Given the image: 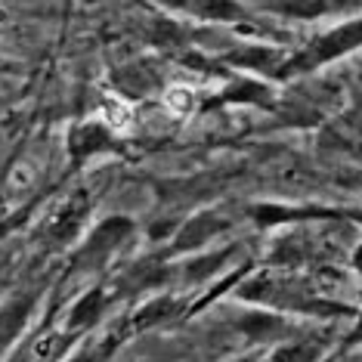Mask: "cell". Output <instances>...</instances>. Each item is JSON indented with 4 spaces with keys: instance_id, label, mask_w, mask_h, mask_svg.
Returning <instances> with one entry per match:
<instances>
[{
    "instance_id": "obj_1",
    "label": "cell",
    "mask_w": 362,
    "mask_h": 362,
    "mask_svg": "<svg viewBox=\"0 0 362 362\" xmlns=\"http://www.w3.org/2000/svg\"><path fill=\"white\" fill-rule=\"evenodd\" d=\"M238 300L251 303V307H263L282 313V316H310V319H337L347 316L350 307L325 294L319 279L298 276L294 269H260L254 276H245L242 282L233 288Z\"/></svg>"
},
{
    "instance_id": "obj_2",
    "label": "cell",
    "mask_w": 362,
    "mask_h": 362,
    "mask_svg": "<svg viewBox=\"0 0 362 362\" xmlns=\"http://www.w3.org/2000/svg\"><path fill=\"white\" fill-rule=\"evenodd\" d=\"M362 50V13L341 16L334 25L322 28L313 35L298 53L288 56L282 78H298V75H313V71L325 69L332 62H341Z\"/></svg>"
},
{
    "instance_id": "obj_3",
    "label": "cell",
    "mask_w": 362,
    "mask_h": 362,
    "mask_svg": "<svg viewBox=\"0 0 362 362\" xmlns=\"http://www.w3.org/2000/svg\"><path fill=\"white\" fill-rule=\"evenodd\" d=\"M134 235H136V223L130 217H124V214L103 217L100 223L90 226L84 233V238L78 242L69 269L78 276L100 273V269L112 267V263L121 257V251L134 242Z\"/></svg>"
},
{
    "instance_id": "obj_4",
    "label": "cell",
    "mask_w": 362,
    "mask_h": 362,
    "mask_svg": "<svg viewBox=\"0 0 362 362\" xmlns=\"http://www.w3.org/2000/svg\"><path fill=\"white\" fill-rule=\"evenodd\" d=\"M90 214H93V195H90L87 189H75V192L62 195V199L47 211L40 233H44V238L50 245H56V248L75 245L84 238Z\"/></svg>"
},
{
    "instance_id": "obj_5",
    "label": "cell",
    "mask_w": 362,
    "mask_h": 362,
    "mask_svg": "<svg viewBox=\"0 0 362 362\" xmlns=\"http://www.w3.org/2000/svg\"><path fill=\"white\" fill-rule=\"evenodd\" d=\"M254 13L288 22H319L362 13V0H245Z\"/></svg>"
},
{
    "instance_id": "obj_6",
    "label": "cell",
    "mask_w": 362,
    "mask_h": 362,
    "mask_svg": "<svg viewBox=\"0 0 362 362\" xmlns=\"http://www.w3.org/2000/svg\"><path fill=\"white\" fill-rule=\"evenodd\" d=\"M164 13L195 19L204 25H245L254 19V10L245 0H152Z\"/></svg>"
},
{
    "instance_id": "obj_7",
    "label": "cell",
    "mask_w": 362,
    "mask_h": 362,
    "mask_svg": "<svg viewBox=\"0 0 362 362\" xmlns=\"http://www.w3.org/2000/svg\"><path fill=\"white\" fill-rule=\"evenodd\" d=\"M233 226V220L220 211H195L189 220H183V226L174 233V242L168 248V257L170 260H180V257H189V254H199V251H208L214 238H220L226 229Z\"/></svg>"
},
{
    "instance_id": "obj_8",
    "label": "cell",
    "mask_w": 362,
    "mask_h": 362,
    "mask_svg": "<svg viewBox=\"0 0 362 362\" xmlns=\"http://www.w3.org/2000/svg\"><path fill=\"white\" fill-rule=\"evenodd\" d=\"M37 303H40L37 288H28V291H19V294H13L10 300H4V307H0V359L28 332Z\"/></svg>"
},
{
    "instance_id": "obj_9",
    "label": "cell",
    "mask_w": 362,
    "mask_h": 362,
    "mask_svg": "<svg viewBox=\"0 0 362 362\" xmlns=\"http://www.w3.org/2000/svg\"><path fill=\"white\" fill-rule=\"evenodd\" d=\"M235 251H238L235 245H226V248H208L199 254H189V257H180V263L174 267V276L183 285H208L229 267Z\"/></svg>"
},
{
    "instance_id": "obj_10",
    "label": "cell",
    "mask_w": 362,
    "mask_h": 362,
    "mask_svg": "<svg viewBox=\"0 0 362 362\" xmlns=\"http://www.w3.org/2000/svg\"><path fill=\"white\" fill-rule=\"evenodd\" d=\"M105 310H109V291L100 288V285H93V288H87L84 294L75 298V303H71L69 313H65L62 328L71 337H84L87 332H93V328L103 322Z\"/></svg>"
},
{
    "instance_id": "obj_11",
    "label": "cell",
    "mask_w": 362,
    "mask_h": 362,
    "mask_svg": "<svg viewBox=\"0 0 362 362\" xmlns=\"http://www.w3.org/2000/svg\"><path fill=\"white\" fill-rule=\"evenodd\" d=\"M115 143V134L103 124L100 118L93 121H81L69 130L65 136V149H69V158L71 161H87V158H96V155L109 152Z\"/></svg>"
},
{
    "instance_id": "obj_12",
    "label": "cell",
    "mask_w": 362,
    "mask_h": 362,
    "mask_svg": "<svg viewBox=\"0 0 362 362\" xmlns=\"http://www.w3.org/2000/svg\"><path fill=\"white\" fill-rule=\"evenodd\" d=\"M186 313V300L180 294H152L130 313V328L134 332H149V328H161L174 322Z\"/></svg>"
},
{
    "instance_id": "obj_13",
    "label": "cell",
    "mask_w": 362,
    "mask_h": 362,
    "mask_svg": "<svg viewBox=\"0 0 362 362\" xmlns=\"http://www.w3.org/2000/svg\"><path fill=\"white\" fill-rule=\"evenodd\" d=\"M115 84H118L124 100H139V96H149L161 87V75L149 62H130L124 69H118Z\"/></svg>"
},
{
    "instance_id": "obj_14",
    "label": "cell",
    "mask_w": 362,
    "mask_h": 362,
    "mask_svg": "<svg viewBox=\"0 0 362 362\" xmlns=\"http://www.w3.org/2000/svg\"><path fill=\"white\" fill-rule=\"evenodd\" d=\"M96 118H100L112 134H121V130H127L130 124H134L136 115H134L130 100H124L121 93H105L100 100V112H96Z\"/></svg>"
},
{
    "instance_id": "obj_15",
    "label": "cell",
    "mask_w": 362,
    "mask_h": 362,
    "mask_svg": "<svg viewBox=\"0 0 362 362\" xmlns=\"http://www.w3.org/2000/svg\"><path fill=\"white\" fill-rule=\"evenodd\" d=\"M164 109H168L170 118H189V115L199 109L195 90L186 87V84H170L164 90Z\"/></svg>"
},
{
    "instance_id": "obj_16",
    "label": "cell",
    "mask_w": 362,
    "mask_h": 362,
    "mask_svg": "<svg viewBox=\"0 0 362 362\" xmlns=\"http://www.w3.org/2000/svg\"><path fill=\"white\" fill-rule=\"evenodd\" d=\"M35 180H37V170L31 168L28 161H22V164H16V168H13V174H10V186L16 189V192H28V189L35 186Z\"/></svg>"
},
{
    "instance_id": "obj_17",
    "label": "cell",
    "mask_w": 362,
    "mask_h": 362,
    "mask_svg": "<svg viewBox=\"0 0 362 362\" xmlns=\"http://www.w3.org/2000/svg\"><path fill=\"white\" fill-rule=\"evenodd\" d=\"M100 356H103V347H96V344H87V347L69 353L62 362H100Z\"/></svg>"
},
{
    "instance_id": "obj_18",
    "label": "cell",
    "mask_w": 362,
    "mask_h": 362,
    "mask_svg": "<svg viewBox=\"0 0 362 362\" xmlns=\"http://www.w3.org/2000/svg\"><path fill=\"white\" fill-rule=\"evenodd\" d=\"M350 267H353V273L362 279V242H359L356 248H353V254H350Z\"/></svg>"
},
{
    "instance_id": "obj_19",
    "label": "cell",
    "mask_w": 362,
    "mask_h": 362,
    "mask_svg": "<svg viewBox=\"0 0 362 362\" xmlns=\"http://www.w3.org/2000/svg\"><path fill=\"white\" fill-rule=\"evenodd\" d=\"M235 362H254V356H245V359H235Z\"/></svg>"
}]
</instances>
